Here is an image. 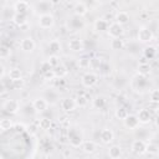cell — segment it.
I'll return each mask as SVG.
<instances>
[{
    "mask_svg": "<svg viewBox=\"0 0 159 159\" xmlns=\"http://www.w3.org/2000/svg\"><path fill=\"white\" fill-rule=\"evenodd\" d=\"M75 102H76V106L80 107V108H84L87 107L88 104V98L86 94H78L76 98H75Z\"/></svg>",
    "mask_w": 159,
    "mask_h": 159,
    "instance_id": "cell-24",
    "label": "cell"
},
{
    "mask_svg": "<svg viewBox=\"0 0 159 159\" xmlns=\"http://www.w3.org/2000/svg\"><path fill=\"white\" fill-rule=\"evenodd\" d=\"M153 32H152V30L149 29V27H147V26H143V27H140L139 30H138V34H137V37H138V40L140 41V42H143V43H148V42H150L152 40H153Z\"/></svg>",
    "mask_w": 159,
    "mask_h": 159,
    "instance_id": "cell-2",
    "label": "cell"
},
{
    "mask_svg": "<svg viewBox=\"0 0 159 159\" xmlns=\"http://www.w3.org/2000/svg\"><path fill=\"white\" fill-rule=\"evenodd\" d=\"M122 154H123V150L119 145L114 144V145L109 147V149H108V157L111 159H119L122 157Z\"/></svg>",
    "mask_w": 159,
    "mask_h": 159,
    "instance_id": "cell-19",
    "label": "cell"
},
{
    "mask_svg": "<svg viewBox=\"0 0 159 159\" xmlns=\"http://www.w3.org/2000/svg\"><path fill=\"white\" fill-rule=\"evenodd\" d=\"M60 123H61L63 127H66V125H68V124H70V119H68L66 116H63V117H61V118H60Z\"/></svg>",
    "mask_w": 159,
    "mask_h": 159,
    "instance_id": "cell-42",
    "label": "cell"
},
{
    "mask_svg": "<svg viewBox=\"0 0 159 159\" xmlns=\"http://www.w3.org/2000/svg\"><path fill=\"white\" fill-rule=\"evenodd\" d=\"M12 22H14L17 27H24V26L27 24L26 14H17V12H15L14 16H12Z\"/></svg>",
    "mask_w": 159,
    "mask_h": 159,
    "instance_id": "cell-18",
    "label": "cell"
},
{
    "mask_svg": "<svg viewBox=\"0 0 159 159\" xmlns=\"http://www.w3.org/2000/svg\"><path fill=\"white\" fill-rule=\"evenodd\" d=\"M123 123H124L125 128H128V129H135V128H138V125H139V119H138L137 114H129V116L123 120Z\"/></svg>",
    "mask_w": 159,
    "mask_h": 159,
    "instance_id": "cell-13",
    "label": "cell"
},
{
    "mask_svg": "<svg viewBox=\"0 0 159 159\" xmlns=\"http://www.w3.org/2000/svg\"><path fill=\"white\" fill-rule=\"evenodd\" d=\"M124 47V40H122L120 37L119 39H112L111 40V48L114 50V51H118V50H122Z\"/></svg>",
    "mask_w": 159,
    "mask_h": 159,
    "instance_id": "cell-27",
    "label": "cell"
},
{
    "mask_svg": "<svg viewBox=\"0 0 159 159\" xmlns=\"http://www.w3.org/2000/svg\"><path fill=\"white\" fill-rule=\"evenodd\" d=\"M24 86V80H19V81H14L12 82V88L14 89H21Z\"/></svg>",
    "mask_w": 159,
    "mask_h": 159,
    "instance_id": "cell-41",
    "label": "cell"
},
{
    "mask_svg": "<svg viewBox=\"0 0 159 159\" xmlns=\"http://www.w3.org/2000/svg\"><path fill=\"white\" fill-rule=\"evenodd\" d=\"M143 53H144V57H145L147 60H152V58L155 56L157 51H155V48H154L153 46H147V47L144 48Z\"/></svg>",
    "mask_w": 159,
    "mask_h": 159,
    "instance_id": "cell-33",
    "label": "cell"
},
{
    "mask_svg": "<svg viewBox=\"0 0 159 159\" xmlns=\"http://www.w3.org/2000/svg\"><path fill=\"white\" fill-rule=\"evenodd\" d=\"M11 127H12V120H11V119H9V118H2V119L0 120V128H1L2 132L7 130V129H11Z\"/></svg>",
    "mask_w": 159,
    "mask_h": 159,
    "instance_id": "cell-35",
    "label": "cell"
},
{
    "mask_svg": "<svg viewBox=\"0 0 159 159\" xmlns=\"http://www.w3.org/2000/svg\"><path fill=\"white\" fill-rule=\"evenodd\" d=\"M6 96H7V92H6V89L4 88V89H2V92H1V98H5Z\"/></svg>",
    "mask_w": 159,
    "mask_h": 159,
    "instance_id": "cell-44",
    "label": "cell"
},
{
    "mask_svg": "<svg viewBox=\"0 0 159 159\" xmlns=\"http://www.w3.org/2000/svg\"><path fill=\"white\" fill-rule=\"evenodd\" d=\"M91 62H92V60L89 57H86V56L78 58V66H80V68H83V70L88 68L91 66Z\"/></svg>",
    "mask_w": 159,
    "mask_h": 159,
    "instance_id": "cell-32",
    "label": "cell"
},
{
    "mask_svg": "<svg viewBox=\"0 0 159 159\" xmlns=\"http://www.w3.org/2000/svg\"><path fill=\"white\" fill-rule=\"evenodd\" d=\"M137 117L139 119V123H142V124H148L152 120V114H150V112H149L148 108L139 109L138 113H137Z\"/></svg>",
    "mask_w": 159,
    "mask_h": 159,
    "instance_id": "cell-12",
    "label": "cell"
},
{
    "mask_svg": "<svg viewBox=\"0 0 159 159\" xmlns=\"http://www.w3.org/2000/svg\"><path fill=\"white\" fill-rule=\"evenodd\" d=\"M20 47H21V50H22L24 52H27V53H29V52H32V51L35 50L36 43H35V41H34L32 37H25V39L21 40Z\"/></svg>",
    "mask_w": 159,
    "mask_h": 159,
    "instance_id": "cell-7",
    "label": "cell"
},
{
    "mask_svg": "<svg viewBox=\"0 0 159 159\" xmlns=\"http://www.w3.org/2000/svg\"><path fill=\"white\" fill-rule=\"evenodd\" d=\"M47 61H48V63L51 65V67H52V68H56V67H58V66L61 65L60 57H58L57 55H50V56H48V58H47Z\"/></svg>",
    "mask_w": 159,
    "mask_h": 159,
    "instance_id": "cell-34",
    "label": "cell"
},
{
    "mask_svg": "<svg viewBox=\"0 0 159 159\" xmlns=\"http://www.w3.org/2000/svg\"><path fill=\"white\" fill-rule=\"evenodd\" d=\"M11 56V48L9 47V46H6V45H1L0 46V57L2 58V60H5V58H7V57H10Z\"/></svg>",
    "mask_w": 159,
    "mask_h": 159,
    "instance_id": "cell-31",
    "label": "cell"
},
{
    "mask_svg": "<svg viewBox=\"0 0 159 159\" xmlns=\"http://www.w3.org/2000/svg\"><path fill=\"white\" fill-rule=\"evenodd\" d=\"M99 138H101V142L103 144H109L114 140V133L112 129L109 128H103L101 130V134H99Z\"/></svg>",
    "mask_w": 159,
    "mask_h": 159,
    "instance_id": "cell-9",
    "label": "cell"
},
{
    "mask_svg": "<svg viewBox=\"0 0 159 159\" xmlns=\"http://www.w3.org/2000/svg\"><path fill=\"white\" fill-rule=\"evenodd\" d=\"M53 71H55V75H56V77H60V78H63L67 73H68V70L66 68V66H63L62 63L58 66V67H56V68H53Z\"/></svg>",
    "mask_w": 159,
    "mask_h": 159,
    "instance_id": "cell-30",
    "label": "cell"
},
{
    "mask_svg": "<svg viewBox=\"0 0 159 159\" xmlns=\"http://www.w3.org/2000/svg\"><path fill=\"white\" fill-rule=\"evenodd\" d=\"M7 76H9V78L11 80V82L19 81V80H22V71H21L19 67H12V68H10V71L7 72Z\"/></svg>",
    "mask_w": 159,
    "mask_h": 159,
    "instance_id": "cell-20",
    "label": "cell"
},
{
    "mask_svg": "<svg viewBox=\"0 0 159 159\" xmlns=\"http://www.w3.org/2000/svg\"><path fill=\"white\" fill-rule=\"evenodd\" d=\"M147 153L154 155V154L159 153V147H158L157 144H154V143H148V144H147Z\"/></svg>",
    "mask_w": 159,
    "mask_h": 159,
    "instance_id": "cell-36",
    "label": "cell"
},
{
    "mask_svg": "<svg viewBox=\"0 0 159 159\" xmlns=\"http://www.w3.org/2000/svg\"><path fill=\"white\" fill-rule=\"evenodd\" d=\"M154 122H155V125H157V127H159V116H157V117H155V120H154Z\"/></svg>",
    "mask_w": 159,
    "mask_h": 159,
    "instance_id": "cell-45",
    "label": "cell"
},
{
    "mask_svg": "<svg viewBox=\"0 0 159 159\" xmlns=\"http://www.w3.org/2000/svg\"><path fill=\"white\" fill-rule=\"evenodd\" d=\"M158 15H159V10H158Z\"/></svg>",
    "mask_w": 159,
    "mask_h": 159,
    "instance_id": "cell-46",
    "label": "cell"
},
{
    "mask_svg": "<svg viewBox=\"0 0 159 159\" xmlns=\"http://www.w3.org/2000/svg\"><path fill=\"white\" fill-rule=\"evenodd\" d=\"M77 106H76V102H75V99L73 98H70V97H66V98H63L62 101H61V108H62V111L63 112H72V111H75V108H76Z\"/></svg>",
    "mask_w": 159,
    "mask_h": 159,
    "instance_id": "cell-11",
    "label": "cell"
},
{
    "mask_svg": "<svg viewBox=\"0 0 159 159\" xmlns=\"http://www.w3.org/2000/svg\"><path fill=\"white\" fill-rule=\"evenodd\" d=\"M37 24L41 29L46 30V29H51L55 24V17L50 12H46V14H41L39 16V20H37Z\"/></svg>",
    "mask_w": 159,
    "mask_h": 159,
    "instance_id": "cell-1",
    "label": "cell"
},
{
    "mask_svg": "<svg viewBox=\"0 0 159 159\" xmlns=\"http://www.w3.org/2000/svg\"><path fill=\"white\" fill-rule=\"evenodd\" d=\"M138 73L143 77H147L150 75V66L149 63H139L138 66Z\"/></svg>",
    "mask_w": 159,
    "mask_h": 159,
    "instance_id": "cell-28",
    "label": "cell"
},
{
    "mask_svg": "<svg viewBox=\"0 0 159 159\" xmlns=\"http://www.w3.org/2000/svg\"><path fill=\"white\" fill-rule=\"evenodd\" d=\"M93 27L97 32H104V31H108V27H109V24L106 19H97L93 24Z\"/></svg>",
    "mask_w": 159,
    "mask_h": 159,
    "instance_id": "cell-15",
    "label": "cell"
},
{
    "mask_svg": "<svg viewBox=\"0 0 159 159\" xmlns=\"http://www.w3.org/2000/svg\"><path fill=\"white\" fill-rule=\"evenodd\" d=\"M32 107L36 112H45L48 107V102L43 97H37L32 101Z\"/></svg>",
    "mask_w": 159,
    "mask_h": 159,
    "instance_id": "cell-8",
    "label": "cell"
},
{
    "mask_svg": "<svg viewBox=\"0 0 159 159\" xmlns=\"http://www.w3.org/2000/svg\"><path fill=\"white\" fill-rule=\"evenodd\" d=\"M81 82H82V84H83L86 88H91V87H93V86L97 84V82H98V76H97L96 73H93V72H86V73L82 76Z\"/></svg>",
    "mask_w": 159,
    "mask_h": 159,
    "instance_id": "cell-3",
    "label": "cell"
},
{
    "mask_svg": "<svg viewBox=\"0 0 159 159\" xmlns=\"http://www.w3.org/2000/svg\"><path fill=\"white\" fill-rule=\"evenodd\" d=\"M29 7H30V4L27 1L19 0V1L14 2V10L17 14H26V11L29 10Z\"/></svg>",
    "mask_w": 159,
    "mask_h": 159,
    "instance_id": "cell-16",
    "label": "cell"
},
{
    "mask_svg": "<svg viewBox=\"0 0 159 159\" xmlns=\"http://www.w3.org/2000/svg\"><path fill=\"white\" fill-rule=\"evenodd\" d=\"M0 68H1V78H4V76H5V67H4V65H1Z\"/></svg>",
    "mask_w": 159,
    "mask_h": 159,
    "instance_id": "cell-43",
    "label": "cell"
},
{
    "mask_svg": "<svg viewBox=\"0 0 159 159\" xmlns=\"http://www.w3.org/2000/svg\"><path fill=\"white\" fill-rule=\"evenodd\" d=\"M51 70H53V68L51 67V65L48 63V61H43L41 63V72H42V75L46 73V72H48V71H51Z\"/></svg>",
    "mask_w": 159,
    "mask_h": 159,
    "instance_id": "cell-37",
    "label": "cell"
},
{
    "mask_svg": "<svg viewBox=\"0 0 159 159\" xmlns=\"http://www.w3.org/2000/svg\"><path fill=\"white\" fill-rule=\"evenodd\" d=\"M55 77H56V75H55V71H53V70H51V71L43 73V78L47 80V81H52V80H55Z\"/></svg>",
    "mask_w": 159,
    "mask_h": 159,
    "instance_id": "cell-39",
    "label": "cell"
},
{
    "mask_svg": "<svg viewBox=\"0 0 159 159\" xmlns=\"http://www.w3.org/2000/svg\"><path fill=\"white\" fill-rule=\"evenodd\" d=\"M70 144H71V147H73V148H80V147H82V144H83V138H82V135L81 134H77V133H75V134H72L71 137H70Z\"/></svg>",
    "mask_w": 159,
    "mask_h": 159,
    "instance_id": "cell-21",
    "label": "cell"
},
{
    "mask_svg": "<svg viewBox=\"0 0 159 159\" xmlns=\"http://www.w3.org/2000/svg\"><path fill=\"white\" fill-rule=\"evenodd\" d=\"M37 125H39V128H41V129H43V130H47V129H50V128H51L52 122H51V119H50V118L42 117V118H40V119H39Z\"/></svg>",
    "mask_w": 159,
    "mask_h": 159,
    "instance_id": "cell-26",
    "label": "cell"
},
{
    "mask_svg": "<svg viewBox=\"0 0 159 159\" xmlns=\"http://www.w3.org/2000/svg\"><path fill=\"white\" fill-rule=\"evenodd\" d=\"M114 20H116V22H118L119 25L123 26V25H127L129 22L130 16H129V14L127 11H118L116 14V16H114Z\"/></svg>",
    "mask_w": 159,
    "mask_h": 159,
    "instance_id": "cell-17",
    "label": "cell"
},
{
    "mask_svg": "<svg viewBox=\"0 0 159 159\" xmlns=\"http://www.w3.org/2000/svg\"><path fill=\"white\" fill-rule=\"evenodd\" d=\"M92 106H93L96 109H102V108L106 106V99H104V97L97 96V97L92 101Z\"/></svg>",
    "mask_w": 159,
    "mask_h": 159,
    "instance_id": "cell-29",
    "label": "cell"
},
{
    "mask_svg": "<svg viewBox=\"0 0 159 159\" xmlns=\"http://www.w3.org/2000/svg\"><path fill=\"white\" fill-rule=\"evenodd\" d=\"M83 42L81 39L78 37H73V39H70L68 40V48L73 52H81L83 51Z\"/></svg>",
    "mask_w": 159,
    "mask_h": 159,
    "instance_id": "cell-10",
    "label": "cell"
},
{
    "mask_svg": "<svg viewBox=\"0 0 159 159\" xmlns=\"http://www.w3.org/2000/svg\"><path fill=\"white\" fill-rule=\"evenodd\" d=\"M2 108L5 109V112H7V113H10V114H15V113H17L19 112V109H20V103H19V101H16V99H6L5 102H4V104H2Z\"/></svg>",
    "mask_w": 159,
    "mask_h": 159,
    "instance_id": "cell-6",
    "label": "cell"
},
{
    "mask_svg": "<svg viewBox=\"0 0 159 159\" xmlns=\"http://www.w3.org/2000/svg\"><path fill=\"white\" fill-rule=\"evenodd\" d=\"M150 101L159 102V89H153L150 92Z\"/></svg>",
    "mask_w": 159,
    "mask_h": 159,
    "instance_id": "cell-38",
    "label": "cell"
},
{
    "mask_svg": "<svg viewBox=\"0 0 159 159\" xmlns=\"http://www.w3.org/2000/svg\"><path fill=\"white\" fill-rule=\"evenodd\" d=\"M130 149L134 154L137 155H142L144 153H147V143L142 139H135L132 142V145H130Z\"/></svg>",
    "mask_w": 159,
    "mask_h": 159,
    "instance_id": "cell-5",
    "label": "cell"
},
{
    "mask_svg": "<svg viewBox=\"0 0 159 159\" xmlns=\"http://www.w3.org/2000/svg\"><path fill=\"white\" fill-rule=\"evenodd\" d=\"M48 50L51 52V55H57L61 52V43L58 40H52L48 42Z\"/></svg>",
    "mask_w": 159,
    "mask_h": 159,
    "instance_id": "cell-23",
    "label": "cell"
},
{
    "mask_svg": "<svg viewBox=\"0 0 159 159\" xmlns=\"http://www.w3.org/2000/svg\"><path fill=\"white\" fill-rule=\"evenodd\" d=\"M81 148H82V150H83L86 154H92V153L96 152L97 145H96V143H94L93 140H84Z\"/></svg>",
    "mask_w": 159,
    "mask_h": 159,
    "instance_id": "cell-22",
    "label": "cell"
},
{
    "mask_svg": "<svg viewBox=\"0 0 159 159\" xmlns=\"http://www.w3.org/2000/svg\"><path fill=\"white\" fill-rule=\"evenodd\" d=\"M108 35L112 37V39H119L122 35H123V32H124V29H123V26L122 25H119L118 22H112V24H109V27H108Z\"/></svg>",
    "mask_w": 159,
    "mask_h": 159,
    "instance_id": "cell-4",
    "label": "cell"
},
{
    "mask_svg": "<svg viewBox=\"0 0 159 159\" xmlns=\"http://www.w3.org/2000/svg\"><path fill=\"white\" fill-rule=\"evenodd\" d=\"M148 109L154 111V112L159 111V102H153V101H150V102L148 103Z\"/></svg>",
    "mask_w": 159,
    "mask_h": 159,
    "instance_id": "cell-40",
    "label": "cell"
},
{
    "mask_svg": "<svg viewBox=\"0 0 159 159\" xmlns=\"http://www.w3.org/2000/svg\"><path fill=\"white\" fill-rule=\"evenodd\" d=\"M114 116H116L117 119H119V120H124V119L129 116V113H128L127 108H124V107H118V108L116 109V112H114Z\"/></svg>",
    "mask_w": 159,
    "mask_h": 159,
    "instance_id": "cell-25",
    "label": "cell"
},
{
    "mask_svg": "<svg viewBox=\"0 0 159 159\" xmlns=\"http://www.w3.org/2000/svg\"><path fill=\"white\" fill-rule=\"evenodd\" d=\"M73 12L77 16H83V15H86L88 12V7H87V5L84 2L78 1V2L73 4Z\"/></svg>",
    "mask_w": 159,
    "mask_h": 159,
    "instance_id": "cell-14",
    "label": "cell"
}]
</instances>
